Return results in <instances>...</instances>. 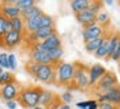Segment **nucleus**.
<instances>
[{
	"label": "nucleus",
	"instance_id": "obj_5",
	"mask_svg": "<svg viewBox=\"0 0 120 109\" xmlns=\"http://www.w3.org/2000/svg\"><path fill=\"white\" fill-rule=\"evenodd\" d=\"M116 86H119L117 75L114 73V71L107 70L106 74L99 79V82L94 86L93 88H94V91H95V94L99 95V94H105V92L110 91L111 88H114V87H116Z\"/></svg>",
	"mask_w": 120,
	"mask_h": 109
},
{
	"label": "nucleus",
	"instance_id": "obj_12",
	"mask_svg": "<svg viewBox=\"0 0 120 109\" xmlns=\"http://www.w3.org/2000/svg\"><path fill=\"white\" fill-rule=\"evenodd\" d=\"M29 61L35 62V64H52L51 59L48 56V52H45L42 49H38V48L30 46V51H29Z\"/></svg>",
	"mask_w": 120,
	"mask_h": 109
},
{
	"label": "nucleus",
	"instance_id": "obj_26",
	"mask_svg": "<svg viewBox=\"0 0 120 109\" xmlns=\"http://www.w3.org/2000/svg\"><path fill=\"white\" fill-rule=\"evenodd\" d=\"M99 103L97 100H85V101H78L76 104L78 109H98Z\"/></svg>",
	"mask_w": 120,
	"mask_h": 109
},
{
	"label": "nucleus",
	"instance_id": "obj_20",
	"mask_svg": "<svg viewBox=\"0 0 120 109\" xmlns=\"http://www.w3.org/2000/svg\"><path fill=\"white\" fill-rule=\"evenodd\" d=\"M108 38H110V31L107 32V35H106L103 43L99 46V48L95 51V53H94V56H95L97 59H105V60L107 59V53H108Z\"/></svg>",
	"mask_w": 120,
	"mask_h": 109
},
{
	"label": "nucleus",
	"instance_id": "obj_39",
	"mask_svg": "<svg viewBox=\"0 0 120 109\" xmlns=\"http://www.w3.org/2000/svg\"><path fill=\"white\" fill-rule=\"evenodd\" d=\"M3 73H4V69L0 66V77H1V74H3Z\"/></svg>",
	"mask_w": 120,
	"mask_h": 109
},
{
	"label": "nucleus",
	"instance_id": "obj_1",
	"mask_svg": "<svg viewBox=\"0 0 120 109\" xmlns=\"http://www.w3.org/2000/svg\"><path fill=\"white\" fill-rule=\"evenodd\" d=\"M25 70L30 77H33L35 81L45 84H56L55 78V65L52 64H35V62L27 61L25 65Z\"/></svg>",
	"mask_w": 120,
	"mask_h": 109
},
{
	"label": "nucleus",
	"instance_id": "obj_32",
	"mask_svg": "<svg viewBox=\"0 0 120 109\" xmlns=\"http://www.w3.org/2000/svg\"><path fill=\"white\" fill-rule=\"evenodd\" d=\"M0 66L5 70V69H9L8 66V53L5 52H0Z\"/></svg>",
	"mask_w": 120,
	"mask_h": 109
},
{
	"label": "nucleus",
	"instance_id": "obj_3",
	"mask_svg": "<svg viewBox=\"0 0 120 109\" xmlns=\"http://www.w3.org/2000/svg\"><path fill=\"white\" fill-rule=\"evenodd\" d=\"M75 62H67L61 61L57 65H55V78H56V84L63 86L69 88L73 83L75 78Z\"/></svg>",
	"mask_w": 120,
	"mask_h": 109
},
{
	"label": "nucleus",
	"instance_id": "obj_38",
	"mask_svg": "<svg viewBox=\"0 0 120 109\" xmlns=\"http://www.w3.org/2000/svg\"><path fill=\"white\" fill-rule=\"evenodd\" d=\"M29 109H47V108H45L42 105H37V106H33V108H29Z\"/></svg>",
	"mask_w": 120,
	"mask_h": 109
},
{
	"label": "nucleus",
	"instance_id": "obj_8",
	"mask_svg": "<svg viewBox=\"0 0 120 109\" xmlns=\"http://www.w3.org/2000/svg\"><path fill=\"white\" fill-rule=\"evenodd\" d=\"M0 16H3L7 20L21 17V9H18L16 7L15 0H12V1H3L0 4Z\"/></svg>",
	"mask_w": 120,
	"mask_h": 109
},
{
	"label": "nucleus",
	"instance_id": "obj_10",
	"mask_svg": "<svg viewBox=\"0 0 120 109\" xmlns=\"http://www.w3.org/2000/svg\"><path fill=\"white\" fill-rule=\"evenodd\" d=\"M31 46L38 48V49L45 51V52H50V51L55 49V48L61 47V39H60V36L57 35V32H56V34L51 35L50 38H47L46 40L41 42V43H34Z\"/></svg>",
	"mask_w": 120,
	"mask_h": 109
},
{
	"label": "nucleus",
	"instance_id": "obj_9",
	"mask_svg": "<svg viewBox=\"0 0 120 109\" xmlns=\"http://www.w3.org/2000/svg\"><path fill=\"white\" fill-rule=\"evenodd\" d=\"M24 36H25L24 34H20V32H16L13 30H11V31H8L4 35L3 40H1V46L8 48V49H13V48L18 47L22 43Z\"/></svg>",
	"mask_w": 120,
	"mask_h": 109
},
{
	"label": "nucleus",
	"instance_id": "obj_6",
	"mask_svg": "<svg viewBox=\"0 0 120 109\" xmlns=\"http://www.w3.org/2000/svg\"><path fill=\"white\" fill-rule=\"evenodd\" d=\"M20 90H21V86L16 82L8 83L5 86H1L0 88V97L3 99L4 101H12V100H17L18 94H20Z\"/></svg>",
	"mask_w": 120,
	"mask_h": 109
},
{
	"label": "nucleus",
	"instance_id": "obj_4",
	"mask_svg": "<svg viewBox=\"0 0 120 109\" xmlns=\"http://www.w3.org/2000/svg\"><path fill=\"white\" fill-rule=\"evenodd\" d=\"M75 78H73L72 86L68 88L71 90H80V91H87L90 90V81H89V68L85 64L77 61L75 62Z\"/></svg>",
	"mask_w": 120,
	"mask_h": 109
},
{
	"label": "nucleus",
	"instance_id": "obj_34",
	"mask_svg": "<svg viewBox=\"0 0 120 109\" xmlns=\"http://www.w3.org/2000/svg\"><path fill=\"white\" fill-rule=\"evenodd\" d=\"M119 59H120V39H119V43H117V46H116V49H115L114 55L111 56V60L115 62H117Z\"/></svg>",
	"mask_w": 120,
	"mask_h": 109
},
{
	"label": "nucleus",
	"instance_id": "obj_17",
	"mask_svg": "<svg viewBox=\"0 0 120 109\" xmlns=\"http://www.w3.org/2000/svg\"><path fill=\"white\" fill-rule=\"evenodd\" d=\"M90 4H91L90 0H72L71 1V9L73 11L75 14H77V13H81L84 11H87Z\"/></svg>",
	"mask_w": 120,
	"mask_h": 109
},
{
	"label": "nucleus",
	"instance_id": "obj_21",
	"mask_svg": "<svg viewBox=\"0 0 120 109\" xmlns=\"http://www.w3.org/2000/svg\"><path fill=\"white\" fill-rule=\"evenodd\" d=\"M97 24L101 25L102 27H105L106 30H108V26H110V24H111V17H110L108 12L101 11V12L97 14Z\"/></svg>",
	"mask_w": 120,
	"mask_h": 109
},
{
	"label": "nucleus",
	"instance_id": "obj_16",
	"mask_svg": "<svg viewBox=\"0 0 120 109\" xmlns=\"http://www.w3.org/2000/svg\"><path fill=\"white\" fill-rule=\"evenodd\" d=\"M119 39H120V32L114 31V32H110V38H108V53H107V61L111 60V56L114 55L115 49H116V46L119 43Z\"/></svg>",
	"mask_w": 120,
	"mask_h": 109
},
{
	"label": "nucleus",
	"instance_id": "obj_22",
	"mask_svg": "<svg viewBox=\"0 0 120 109\" xmlns=\"http://www.w3.org/2000/svg\"><path fill=\"white\" fill-rule=\"evenodd\" d=\"M48 56L51 59L52 65H57L59 62L63 61V56H64L63 47H59V48H55V49L50 51V52H48Z\"/></svg>",
	"mask_w": 120,
	"mask_h": 109
},
{
	"label": "nucleus",
	"instance_id": "obj_7",
	"mask_svg": "<svg viewBox=\"0 0 120 109\" xmlns=\"http://www.w3.org/2000/svg\"><path fill=\"white\" fill-rule=\"evenodd\" d=\"M107 32H108V30H106L105 27H102L98 24H94L91 26L84 27L82 29V39H84V43L85 42H89V40H93V39L102 38Z\"/></svg>",
	"mask_w": 120,
	"mask_h": 109
},
{
	"label": "nucleus",
	"instance_id": "obj_36",
	"mask_svg": "<svg viewBox=\"0 0 120 109\" xmlns=\"http://www.w3.org/2000/svg\"><path fill=\"white\" fill-rule=\"evenodd\" d=\"M56 109H72V106L68 105V104H63V103H61V104H60V105L57 106Z\"/></svg>",
	"mask_w": 120,
	"mask_h": 109
},
{
	"label": "nucleus",
	"instance_id": "obj_2",
	"mask_svg": "<svg viewBox=\"0 0 120 109\" xmlns=\"http://www.w3.org/2000/svg\"><path fill=\"white\" fill-rule=\"evenodd\" d=\"M43 88L35 84H30L21 87L20 94L17 97L18 105H21L24 109H29L33 106L39 105V100H41V95H42Z\"/></svg>",
	"mask_w": 120,
	"mask_h": 109
},
{
	"label": "nucleus",
	"instance_id": "obj_37",
	"mask_svg": "<svg viewBox=\"0 0 120 109\" xmlns=\"http://www.w3.org/2000/svg\"><path fill=\"white\" fill-rule=\"evenodd\" d=\"M103 4H106V5H114L115 1L114 0H106V1H103Z\"/></svg>",
	"mask_w": 120,
	"mask_h": 109
},
{
	"label": "nucleus",
	"instance_id": "obj_35",
	"mask_svg": "<svg viewBox=\"0 0 120 109\" xmlns=\"http://www.w3.org/2000/svg\"><path fill=\"white\" fill-rule=\"evenodd\" d=\"M5 105H7L8 109H17L18 103H17V100H12V101H7Z\"/></svg>",
	"mask_w": 120,
	"mask_h": 109
},
{
	"label": "nucleus",
	"instance_id": "obj_31",
	"mask_svg": "<svg viewBox=\"0 0 120 109\" xmlns=\"http://www.w3.org/2000/svg\"><path fill=\"white\" fill-rule=\"evenodd\" d=\"M8 66L12 71L17 69V59H16L15 53H8Z\"/></svg>",
	"mask_w": 120,
	"mask_h": 109
},
{
	"label": "nucleus",
	"instance_id": "obj_25",
	"mask_svg": "<svg viewBox=\"0 0 120 109\" xmlns=\"http://www.w3.org/2000/svg\"><path fill=\"white\" fill-rule=\"evenodd\" d=\"M45 27H55V20L50 14L43 13L41 17V24H39V29H45Z\"/></svg>",
	"mask_w": 120,
	"mask_h": 109
},
{
	"label": "nucleus",
	"instance_id": "obj_14",
	"mask_svg": "<svg viewBox=\"0 0 120 109\" xmlns=\"http://www.w3.org/2000/svg\"><path fill=\"white\" fill-rule=\"evenodd\" d=\"M76 16V20L80 25H82V27H87L91 26V25L97 24V14H94L91 11H84L81 13H77Z\"/></svg>",
	"mask_w": 120,
	"mask_h": 109
},
{
	"label": "nucleus",
	"instance_id": "obj_28",
	"mask_svg": "<svg viewBox=\"0 0 120 109\" xmlns=\"http://www.w3.org/2000/svg\"><path fill=\"white\" fill-rule=\"evenodd\" d=\"M15 4L18 9L25 11V9L30 8V7L35 5V1L34 0H15Z\"/></svg>",
	"mask_w": 120,
	"mask_h": 109
},
{
	"label": "nucleus",
	"instance_id": "obj_11",
	"mask_svg": "<svg viewBox=\"0 0 120 109\" xmlns=\"http://www.w3.org/2000/svg\"><path fill=\"white\" fill-rule=\"evenodd\" d=\"M97 96H98V99H97L98 103L107 101V103H111L120 108V86H116V87L111 88L110 91L105 92V94H99Z\"/></svg>",
	"mask_w": 120,
	"mask_h": 109
},
{
	"label": "nucleus",
	"instance_id": "obj_13",
	"mask_svg": "<svg viewBox=\"0 0 120 109\" xmlns=\"http://www.w3.org/2000/svg\"><path fill=\"white\" fill-rule=\"evenodd\" d=\"M107 71V69L102 64H94L89 66V81H90V87H94L99 79L103 77Z\"/></svg>",
	"mask_w": 120,
	"mask_h": 109
},
{
	"label": "nucleus",
	"instance_id": "obj_15",
	"mask_svg": "<svg viewBox=\"0 0 120 109\" xmlns=\"http://www.w3.org/2000/svg\"><path fill=\"white\" fill-rule=\"evenodd\" d=\"M57 97H59V96H57L56 94H54L52 91L43 88L42 95H41V100H39V105H42V106H45V108L48 109L52 104L55 103V101H56Z\"/></svg>",
	"mask_w": 120,
	"mask_h": 109
},
{
	"label": "nucleus",
	"instance_id": "obj_33",
	"mask_svg": "<svg viewBox=\"0 0 120 109\" xmlns=\"http://www.w3.org/2000/svg\"><path fill=\"white\" fill-rule=\"evenodd\" d=\"M98 109H120L119 106L114 105L111 103H107V101H103V103H99Z\"/></svg>",
	"mask_w": 120,
	"mask_h": 109
},
{
	"label": "nucleus",
	"instance_id": "obj_24",
	"mask_svg": "<svg viewBox=\"0 0 120 109\" xmlns=\"http://www.w3.org/2000/svg\"><path fill=\"white\" fill-rule=\"evenodd\" d=\"M12 30V25H11V20H7L3 16H0V43L3 40L4 35L8 31Z\"/></svg>",
	"mask_w": 120,
	"mask_h": 109
},
{
	"label": "nucleus",
	"instance_id": "obj_40",
	"mask_svg": "<svg viewBox=\"0 0 120 109\" xmlns=\"http://www.w3.org/2000/svg\"><path fill=\"white\" fill-rule=\"evenodd\" d=\"M117 68H119V70H120V59L117 60Z\"/></svg>",
	"mask_w": 120,
	"mask_h": 109
},
{
	"label": "nucleus",
	"instance_id": "obj_27",
	"mask_svg": "<svg viewBox=\"0 0 120 109\" xmlns=\"http://www.w3.org/2000/svg\"><path fill=\"white\" fill-rule=\"evenodd\" d=\"M12 82H16V78H15V75H13V73L4 70V73L1 74V77H0V87L8 84V83H12Z\"/></svg>",
	"mask_w": 120,
	"mask_h": 109
},
{
	"label": "nucleus",
	"instance_id": "obj_30",
	"mask_svg": "<svg viewBox=\"0 0 120 109\" xmlns=\"http://www.w3.org/2000/svg\"><path fill=\"white\" fill-rule=\"evenodd\" d=\"M59 97H60V101H61L63 104H68V105H71V103L73 101V94L71 91H68V90L64 91Z\"/></svg>",
	"mask_w": 120,
	"mask_h": 109
},
{
	"label": "nucleus",
	"instance_id": "obj_23",
	"mask_svg": "<svg viewBox=\"0 0 120 109\" xmlns=\"http://www.w3.org/2000/svg\"><path fill=\"white\" fill-rule=\"evenodd\" d=\"M11 25H12V30L20 34L25 35V21L22 17H16L11 20Z\"/></svg>",
	"mask_w": 120,
	"mask_h": 109
},
{
	"label": "nucleus",
	"instance_id": "obj_18",
	"mask_svg": "<svg viewBox=\"0 0 120 109\" xmlns=\"http://www.w3.org/2000/svg\"><path fill=\"white\" fill-rule=\"evenodd\" d=\"M41 14H43V12L38 5H33V7H30V8L25 9V11H21V17L24 18V21L35 18V17H38V16H41Z\"/></svg>",
	"mask_w": 120,
	"mask_h": 109
},
{
	"label": "nucleus",
	"instance_id": "obj_29",
	"mask_svg": "<svg viewBox=\"0 0 120 109\" xmlns=\"http://www.w3.org/2000/svg\"><path fill=\"white\" fill-rule=\"evenodd\" d=\"M103 1H98V0H94V1H91V4H90L89 7V11H91V12L94 13V14H98L101 11H103Z\"/></svg>",
	"mask_w": 120,
	"mask_h": 109
},
{
	"label": "nucleus",
	"instance_id": "obj_19",
	"mask_svg": "<svg viewBox=\"0 0 120 109\" xmlns=\"http://www.w3.org/2000/svg\"><path fill=\"white\" fill-rule=\"evenodd\" d=\"M106 35H107V34H106ZM106 35L102 36V38H98V39H93V40L85 42V43H84L85 51H86V52H89V53H93V55H94V53H95V51L99 48V46L103 43V40H105Z\"/></svg>",
	"mask_w": 120,
	"mask_h": 109
}]
</instances>
